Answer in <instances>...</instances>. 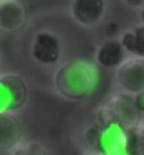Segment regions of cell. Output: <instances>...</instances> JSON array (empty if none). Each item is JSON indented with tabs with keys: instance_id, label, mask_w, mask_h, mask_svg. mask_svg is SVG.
<instances>
[{
	"instance_id": "obj_1",
	"label": "cell",
	"mask_w": 144,
	"mask_h": 155,
	"mask_svg": "<svg viewBox=\"0 0 144 155\" xmlns=\"http://www.w3.org/2000/svg\"><path fill=\"white\" fill-rule=\"evenodd\" d=\"M97 68L82 58H73L64 62L53 75L55 91L66 99L80 102L91 97L97 88Z\"/></svg>"
},
{
	"instance_id": "obj_2",
	"label": "cell",
	"mask_w": 144,
	"mask_h": 155,
	"mask_svg": "<svg viewBox=\"0 0 144 155\" xmlns=\"http://www.w3.org/2000/svg\"><path fill=\"white\" fill-rule=\"evenodd\" d=\"M84 142L88 153L95 155H124L128 153L126 130L117 124L91 122L84 130Z\"/></svg>"
},
{
	"instance_id": "obj_3",
	"label": "cell",
	"mask_w": 144,
	"mask_h": 155,
	"mask_svg": "<svg viewBox=\"0 0 144 155\" xmlns=\"http://www.w3.org/2000/svg\"><path fill=\"white\" fill-rule=\"evenodd\" d=\"M93 122L117 124L124 130H129L140 124V113L137 111L131 95L115 93V95H110L104 102H100L95 108Z\"/></svg>"
},
{
	"instance_id": "obj_4",
	"label": "cell",
	"mask_w": 144,
	"mask_h": 155,
	"mask_svg": "<svg viewBox=\"0 0 144 155\" xmlns=\"http://www.w3.org/2000/svg\"><path fill=\"white\" fill-rule=\"evenodd\" d=\"M29 91L24 77L18 73L0 75V113H17L28 102Z\"/></svg>"
},
{
	"instance_id": "obj_5",
	"label": "cell",
	"mask_w": 144,
	"mask_h": 155,
	"mask_svg": "<svg viewBox=\"0 0 144 155\" xmlns=\"http://www.w3.org/2000/svg\"><path fill=\"white\" fill-rule=\"evenodd\" d=\"M31 58L40 66H55L62 57V42L53 31H38L29 46Z\"/></svg>"
},
{
	"instance_id": "obj_6",
	"label": "cell",
	"mask_w": 144,
	"mask_h": 155,
	"mask_svg": "<svg viewBox=\"0 0 144 155\" xmlns=\"http://www.w3.org/2000/svg\"><path fill=\"white\" fill-rule=\"evenodd\" d=\"M117 84L126 95L144 91V58L129 57L117 68Z\"/></svg>"
},
{
	"instance_id": "obj_7",
	"label": "cell",
	"mask_w": 144,
	"mask_h": 155,
	"mask_svg": "<svg viewBox=\"0 0 144 155\" xmlns=\"http://www.w3.org/2000/svg\"><path fill=\"white\" fill-rule=\"evenodd\" d=\"M69 13L82 28H95L106 15V0H71Z\"/></svg>"
},
{
	"instance_id": "obj_8",
	"label": "cell",
	"mask_w": 144,
	"mask_h": 155,
	"mask_svg": "<svg viewBox=\"0 0 144 155\" xmlns=\"http://www.w3.org/2000/svg\"><path fill=\"white\" fill-rule=\"evenodd\" d=\"M28 24V11L20 0L0 2V29L6 33L22 31Z\"/></svg>"
},
{
	"instance_id": "obj_9",
	"label": "cell",
	"mask_w": 144,
	"mask_h": 155,
	"mask_svg": "<svg viewBox=\"0 0 144 155\" xmlns=\"http://www.w3.org/2000/svg\"><path fill=\"white\" fill-rule=\"evenodd\" d=\"M24 140V130L15 113H0V151H11Z\"/></svg>"
},
{
	"instance_id": "obj_10",
	"label": "cell",
	"mask_w": 144,
	"mask_h": 155,
	"mask_svg": "<svg viewBox=\"0 0 144 155\" xmlns=\"http://www.w3.org/2000/svg\"><path fill=\"white\" fill-rule=\"evenodd\" d=\"M95 60L102 68H119L126 60V51L117 38H108L104 40L97 51H95Z\"/></svg>"
},
{
	"instance_id": "obj_11",
	"label": "cell",
	"mask_w": 144,
	"mask_h": 155,
	"mask_svg": "<svg viewBox=\"0 0 144 155\" xmlns=\"http://www.w3.org/2000/svg\"><path fill=\"white\" fill-rule=\"evenodd\" d=\"M120 44L126 53L144 58V26H137L133 31H124L120 35Z\"/></svg>"
},
{
	"instance_id": "obj_12",
	"label": "cell",
	"mask_w": 144,
	"mask_h": 155,
	"mask_svg": "<svg viewBox=\"0 0 144 155\" xmlns=\"http://www.w3.org/2000/svg\"><path fill=\"white\" fill-rule=\"evenodd\" d=\"M9 155H49V151L38 140H22L17 148L9 151Z\"/></svg>"
},
{
	"instance_id": "obj_13",
	"label": "cell",
	"mask_w": 144,
	"mask_h": 155,
	"mask_svg": "<svg viewBox=\"0 0 144 155\" xmlns=\"http://www.w3.org/2000/svg\"><path fill=\"white\" fill-rule=\"evenodd\" d=\"M133 102H135V108L139 113H144V91L133 95Z\"/></svg>"
},
{
	"instance_id": "obj_14",
	"label": "cell",
	"mask_w": 144,
	"mask_h": 155,
	"mask_svg": "<svg viewBox=\"0 0 144 155\" xmlns=\"http://www.w3.org/2000/svg\"><path fill=\"white\" fill-rule=\"evenodd\" d=\"M104 33H106V37H108V38H113V37L119 33V24H115V22H110V24L106 26Z\"/></svg>"
},
{
	"instance_id": "obj_15",
	"label": "cell",
	"mask_w": 144,
	"mask_h": 155,
	"mask_svg": "<svg viewBox=\"0 0 144 155\" xmlns=\"http://www.w3.org/2000/svg\"><path fill=\"white\" fill-rule=\"evenodd\" d=\"M124 2L131 8H142L144 6V0H124Z\"/></svg>"
},
{
	"instance_id": "obj_16",
	"label": "cell",
	"mask_w": 144,
	"mask_h": 155,
	"mask_svg": "<svg viewBox=\"0 0 144 155\" xmlns=\"http://www.w3.org/2000/svg\"><path fill=\"white\" fill-rule=\"evenodd\" d=\"M139 135H140V144H142V151H144V120L139 124Z\"/></svg>"
},
{
	"instance_id": "obj_17",
	"label": "cell",
	"mask_w": 144,
	"mask_h": 155,
	"mask_svg": "<svg viewBox=\"0 0 144 155\" xmlns=\"http://www.w3.org/2000/svg\"><path fill=\"white\" fill-rule=\"evenodd\" d=\"M140 22H142V26H144V6L140 8Z\"/></svg>"
},
{
	"instance_id": "obj_18",
	"label": "cell",
	"mask_w": 144,
	"mask_h": 155,
	"mask_svg": "<svg viewBox=\"0 0 144 155\" xmlns=\"http://www.w3.org/2000/svg\"><path fill=\"white\" fill-rule=\"evenodd\" d=\"M86 155H95V153H88V151H86ZM124 155H128V153H124Z\"/></svg>"
},
{
	"instance_id": "obj_19",
	"label": "cell",
	"mask_w": 144,
	"mask_h": 155,
	"mask_svg": "<svg viewBox=\"0 0 144 155\" xmlns=\"http://www.w3.org/2000/svg\"><path fill=\"white\" fill-rule=\"evenodd\" d=\"M0 2H6V0H0Z\"/></svg>"
}]
</instances>
